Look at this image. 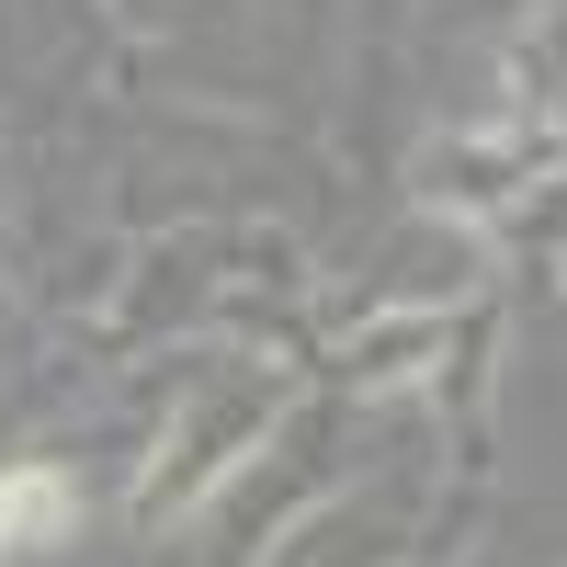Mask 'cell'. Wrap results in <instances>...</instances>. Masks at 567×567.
Instances as JSON below:
<instances>
[{
	"mask_svg": "<svg viewBox=\"0 0 567 567\" xmlns=\"http://www.w3.org/2000/svg\"><path fill=\"white\" fill-rule=\"evenodd\" d=\"M58 523H69V477H0V545L58 534Z\"/></svg>",
	"mask_w": 567,
	"mask_h": 567,
	"instance_id": "obj_1",
	"label": "cell"
}]
</instances>
